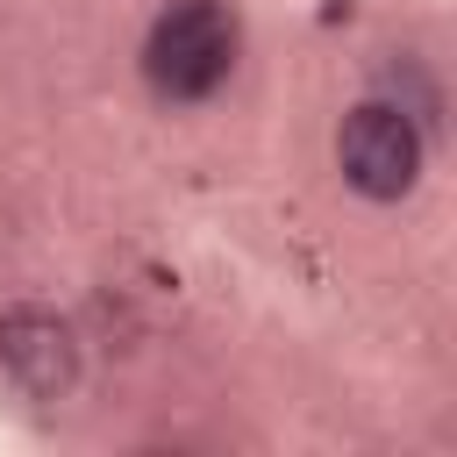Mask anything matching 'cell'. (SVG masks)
Segmentation results:
<instances>
[{
	"mask_svg": "<svg viewBox=\"0 0 457 457\" xmlns=\"http://www.w3.org/2000/svg\"><path fill=\"white\" fill-rule=\"evenodd\" d=\"M421 157H428V136H421V114L400 107V100H357L336 129V171L350 193L393 207L421 186Z\"/></svg>",
	"mask_w": 457,
	"mask_h": 457,
	"instance_id": "obj_2",
	"label": "cell"
},
{
	"mask_svg": "<svg viewBox=\"0 0 457 457\" xmlns=\"http://www.w3.org/2000/svg\"><path fill=\"white\" fill-rule=\"evenodd\" d=\"M0 364L21 393L36 400H64L71 378H79V343H71V321L50 314V307H7L0 314Z\"/></svg>",
	"mask_w": 457,
	"mask_h": 457,
	"instance_id": "obj_3",
	"label": "cell"
},
{
	"mask_svg": "<svg viewBox=\"0 0 457 457\" xmlns=\"http://www.w3.org/2000/svg\"><path fill=\"white\" fill-rule=\"evenodd\" d=\"M236 43H243V29L221 0H171L143 36V86L164 107L214 100L236 71Z\"/></svg>",
	"mask_w": 457,
	"mask_h": 457,
	"instance_id": "obj_1",
	"label": "cell"
}]
</instances>
